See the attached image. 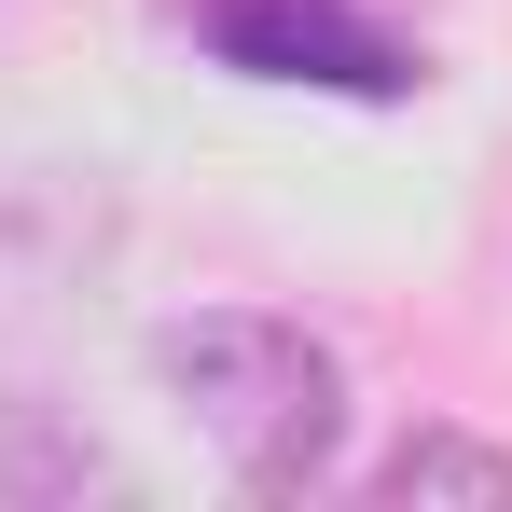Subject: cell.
Returning a JSON list of instances; mask_svg holds the SVG:
<instances>
[{
    "mask_svg": "<svg viewBox=\"0 0 512 512\" xmlns=\"http://www.w3.org/2000/svg\"><path fill=\"white\" fill-rule=\"evenodd\" d=\"M153 388L167 416L222 457L236 499H305L333 485L346 457V360L305 319H263V305H194L153 333Z\"/></svg>",
    "mask_w": 512,
    "mask_h": 512,
    "instance_id": "6da1fadb",
    "label": "cell"
},
{
    "mask_svg": "<svg viewBox=\"0 0 512 512\" xmlns=\"http://www.w3.org/2000/svg\"><path fill=\"white\" fill-rule=\"evenodd\" d=\"M194 42L250 84H333V97H416L429 56L374 0H194Z\"/></svg>",
    "mask_w": 512,
    "mask_h": 512,
    "instance_id": "7a4b0ae2",
    "label": "cell"
},
{
    "mask_svg": "<svg viewBox=\"0 0 512 512\" xmlns=\"http://www.w3.org/2000/svg\"><path fill=\"white\" fill-rule=\"evenodd\" d=\"M97 277V194L70 167H0V374H42Z\"/></svg>",
    "mask_w": 512,
    "mask_h": 512,
    "instance_id": "3957f363",
    "label": "cell"
},
{
    "mask_svg": "<svg viewBox=\"0 0 512 512\" xmlns=\"http://www.w3.org/2000/svg\"><path fill=\"white\" fill-rule=\"evenodd\" d=\"M360 485H374V499H512V443H471V429H402Z\"/></svg>",
    "mask_w": 512,
    "mask_h": 512,
    "instance_id": "277c9868",
    "label": "cell"
}]
</instances>
